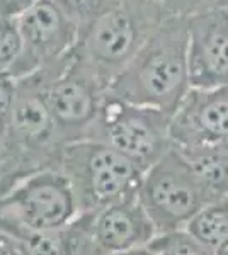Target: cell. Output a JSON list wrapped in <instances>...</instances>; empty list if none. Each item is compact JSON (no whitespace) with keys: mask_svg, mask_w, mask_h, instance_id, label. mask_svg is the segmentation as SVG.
Wrapping results in <instances>:
<instances>
[{"mask_svg":"<svg viewBox=\"0 0 228 255\" xmlns=\"http://www.w3.org/2000/svg\"><path fill=\"white\" fill-rule=\"evenodd\" d=\"M152 2H159V3H162V0H152Z\"/></svg>","mask_w":228,"mask_h":255,"instance_id":"25","label":"cell"},{"mask_svg":"<svg viewBox=\"0 0 228 255\" xmlns=\"http://www.w3.org/2000/svg\"><path fill=\"white\" fill-rule=\"evenodd\" d=\"M194 240L208 247L215 254L228 249V196L217 197L206 203L186 225Z\"/></svg>","mask_w":228,"mask_h":255,"instance_id":"13","label":"cell"},{"mask_svg":"<svg viewBox=\"0 0 228 255\" xmlns=\"http://www.w3.org/2000/svg\"><path fill=\"white\" fill-rule=\"evenodd\" d=\"M189 89L188 20L165 15L104 94L174 114Z\"/></svg>","mask_w":228,"mask_h":255,"instance_id":"1","label":"cell"},{"mask_svg":"<svg viewBox=\"0 0 228 255\" xmlns=\"http://www.w3.org/2000/svg\"><path fill=\"white\" fill-rule=\"evenodd\" d=\"M138 199L157 235L181 232L200 209L215 199L174 146L143 172Z\"/></svg>","mask_w":228,"mask_h":255,"instance_id":"6","label":"cell"},{"mask_svg":"<svg viewBox=\"0 0 228 255\" xmlns=\"http://www.w3.org/2000/svg\"><path fill=\"white\" fill-rule=\"evenodd\" d=\"M2 167H3V151L2 146H0V174H2Z\"/></svg>","mask_w":228,"mask_h":255,"instance_id":"23","label":"cell"},{"mask_svg":"<svg viewBox=\"0 0 228 255\" xmlns=\"http://www.w3.org/2000/svg\"><path fill=\"white\" fill-rule=\"evenodd\" d=\"M85 216L53 232H39L14 238L22 255H77L84 242Z\"/></svg>","mask_w":228,"mask_h":255,"instance_id":"14","label":"cell"},{"mask_svg":"<svg viewBox=\"0 0 228 255\" xmlns=\"http://www.w3.org/2000/svg\"><path fill=\"white\" fill-rule=\"evenodd\" d=\"M65 14L80 27L92 22L95 17L114 7L119 0H56Z\"/></svg>","mask_w":228,"mask_h":255,"instance_id":"16","label":"cell"},{"mask_svg":"<svg viewBox=\"0 0 228 255\" xmlns=\"http://www.w3.org/2000/svg\"><path fill=\"white\" fill-rule=\"evenodd\" d=\"M172 146L228 141V85L191 87L171 118Z\"/></svg>","mask_w":228,"mask_h":255,"instance_id":"10","label":"cell"},{"mask_svg":"<svg viewBox=\"0 0 228 255\" xmlns=\"http://www.w3.org/2000/svg\"><path fill=\"white\" fill-rule=\"evenodd\" d=\"M0 255H22L14 238L3 232H0Z\"/></svg>","mask_w":228,"mask_h":255,"instance_id":"21","label":"cell"},{"mask_svg":"<svg viewBox=\"0 0 228 255\" xmlns=\"http://www.w3.org/2000/svg\"><path fill=\"white\" fill-rule=\"evenodd\" d=\"M111 255H157V254L150 245H143V247H135V249L123 250V252L111 254Z\"/></svg>","mask_w":228,"mask_h":255,"instance_id":"22","label":"cell"},{"mask_svg":"<svg viewBox=\"0 0 228 255\" xmlns=\"http://www.w3.org/2000/svg\"><path fill=\"white\" fill-rule=\"evenodd\" d=\"M15 22L20 51L9 72L14 80L56 63L77 44L78 26L56 0H39Z\"/></svg>","mask_w":228,"mask_h":255,"instance_id":"8","label":"cell"},{"mask_svg":"<svg viewBox=\"0 0 228 255\" xmlns=\"http://www.w3.org/2000/svg\"><path fill=\"white\" fill-rule=\"evenodd\" d=\"M218 255H228V249H227V250H223V252H222V254H218Z\"/></svg>","mask_w":228,"mask_h":255,"instance_id":"24","label":"cell"},{"mask_svg":"<svg viewBox=\"0 0 228 255\" xmlns=\"http://www.w3.org/2000/svg\"><path fill=\"white\" fill-rule=\"evenodd\" d=\"M186 20L191 87L228 85V7Z\"/></svg>","mask_w":228,"mask_h":255,"instance_id":"11","label":"cell"},{"mask_svg":"<svg viewBox=\"0 0 228 255\" xmlns=\"http://www.w3.org/2000/svg\"><path fill=\"white\" fill-rule=\"evenodd\" d=\"M148 245L155 250L157 255H217L208 247L194 240L184 230L157 235Z\"/></svg>","mask_w":228,"mask_h":255,"instance_id":"15","label":"cell"},{"mask_svg":"<svg viewBox=\"0 0 228 255\" xmlns=\"http://www.w3.org/2000/svg\"><path fill=\"white\" fill-rule=\"evenodd\" d=\"M80 216L72 184L58 167L0 182V232L12 238L65 228Z\"/></svg>","mask_w":228,"mask_h":255,"instance_id":"3","label":"cell"},{"mask_svg":"<svg viewBox=\"0 0 228 255\" xmlns=\"http://www.w3.org/2000/svg\"><path fill=\"white\" fill-rule=\"evenodd\" d=\"M56 167L72 184L82 215L136 196L145 172L113 146L90 138L65 143Z\"/></svg>","mask_w":228,"mask_h":255,"instance_id":"4","label":"cell"},{"mask_svg":"<svg viewBox=\"0 0 228 255\" xmlns=\"http://www.w3.org/2000/svg\"><path fill=\"white\" fill-rule=\"evenodd\" d=\"M38 2L39 0H0V17L15 20Z\"/></svg>","mask_w":228,"mask_h":255,"instance_id":"20","label":"cell"},{"mask_svg":"<svg viewBox=\"0 0 228 255\" xmlns=\"http://www.w3.org/2000/svg\"><path fill=\"white\" fill-rule=\"evenodd\" d=\"M157 230L138 194L85 215V244L94 255H111L148 245Z\"/></svg>","mask_w":228,"mask_h":255,"instance_id":"9","label":"cell"},{"mask_svg":"<svg viewBox=\"0 0 228 255\" xmlns=\"http://www.w3.org/2000/svg\"><path fill=\"white\" fill-rule=\"evenodd\" d=\"M174 148L215 199L228 196V141Z\"/></svg>","mask_w":228,"mask_h":255,"instance_id":"12","label":"cell"},{"mask_svg":"<svg viewBox=\"0 0 228 255\" xmlns=\"http://www.w3.org/2000/svg\"><path fill=\"white\" fill-rule=\"evenodd\" d=\"M34 73L61 143L85 138L104 96L106 89L101 82L73 49L56 63Z\"/></svg>","mask_w":228,"mask_h":255,"instance_id":"7","label":"cell"},{"mask_svg":"<svg viewBox=\"0 0 228 255\" xmlns=\"http://www.w3.org/2000/svg\"><path fill=\"white\" fill-rule=\"evenodd\" d=\"M20 51V36L14 19L0 17V73L9 75Z\"/></svg>","mask_w":228,"mask_h":255,"instance_id":"17","label":"cell"},{"mask_svg":"<svg viewBox=\"0 0 228 255\" xmlns=\"http://www.w3.org/2000/svg\"><path fill=\"white\" fill-rule=\"evenodd\" d=\"M165 15L159 2L119 0L114 7L78 29L73 51L107 89Z\"/></svg>","mask_w":228,"mask_h":255,"instance_id":"2","label":"cell"},{"mask_svg":"<svg viewBox=\"0 0 228 255\" xmlns=\"http://www.w3.org/2000/svg\"><path fill=\"white\" fill-rule=\"evenodd\" d=\"M162 7L167 15L188 19L191 15L228 7V0H162Z\"/></svg>","mask_w":228,"mask_h":255,"instance_id":"18","label":"cell"},{"mask_svg":"<svg viewBox=\"0 0 228 255\" xmlns=\"http://www.w3.org/2000/svg\"><path fill=\"white\" fill-rule=\"evenodd\" d=\"M15 97V80L7 73H0V146L3 145L9 131L12 108Z\"/></svg>","mask_w":228,"mask_h":255,"instance_id":"19","label":"cell"},{"mask_svg":"<svg viewBox=\"0 0 228 255\" xmlns=\"http://www.w3.org/2000/svg\"><path fill=\"white\" fill-rule=\"evenodd\" d=\"M171 118L172 114L160 109L131 104L104 94L85 138L113 146L142 170H147L172 146Z\"/></svg>","mask_w":228,"mask_h":255,"instance_id":"5","label":"cell"}]
</instances>
